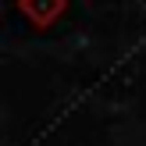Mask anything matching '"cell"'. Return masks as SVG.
Instances as JSON below:
<instances>
[{"mask_svg": "<svg viewBox=\"0 0 146 146\" xmlns=\"http://www.w3.org/2000/svg\"><path fill=\"white\" fill-rule=\"evenodd\" d=\"M18 7L25 11V18L32 21L36 29H46L61 18L64 11V0H18Z\"/></svg>", "mask_w": 146, "mask_h": 146, "instance_id": "obj_1", "label": "cell"}]
</instances>
